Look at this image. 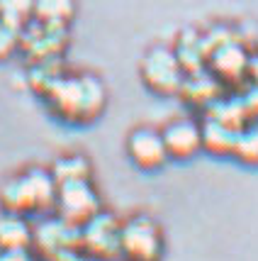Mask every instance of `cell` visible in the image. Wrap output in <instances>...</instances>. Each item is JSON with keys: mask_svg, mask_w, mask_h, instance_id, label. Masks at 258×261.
<instances>
[{"mask_svg": "<svg viewBox=\"0 0 258 261\" xmlns=\"http://www.w3.org/2000/svg\"><path fill=\"white\" fill-rule=\"evenodd\" d=\"M248 59H251V51L239 37H234L210 51L207 71L224 86L226 93H236L248 83Z\"/></svg>", "mask_w": 258, "mask_h": 261, "instance_id": "7", "label": "cell"}, {"mask_svg": "<svg viewBox=\"0 0 258 261\" xmlns=\"http://www.w3.org/2000/svg\"><path fill=\"white\" fill-rule=\"evenodd\" d=\"M248 83L258 86V51H253L248 59Z\"/></svg>", "mask_w": 258, "mask_h": 261, "instance_id": "25", "label": "cell"}, {"mask_svg": "<svg viewBox=\"0 0 258 261\" xmlns=\"http://www.w3.org/2000/svg\"><path fill=\"white\" fill-rule=\"evenodd\" d=\"M102 210L100 195L90 181H68L61 183L56 191V207L54 213L71 227H83L88 220Z\"/></svg>", "mask_w": 258, "mask_h": 261, "instance_id": "6", "label": "cell"}, {"mask_svg": "<svg viewBox=\"0 0 258 261\" xmlns=\"http://www.w3.org/2000/svg\"><path fill=\"white\" fill-rule=\"evenodd\" d=\"M173 51H176L185 76L207 68V49H205V42H202V32H195V30L180 32Z\"/></svg>", "mask_w": 258, "mask_h": 261, "instance_id": "14", "label": "cell"}, {"mask_svg": "<svg viewBox=\"0 0 258 261\" xmlns=\"http://www.w3.org/2000/svg\"><path fill=\"white\" fill-rule=\"evenodd\" d=\"M76 15V0H34V22L46 27H64Z\"/></svg>", "mask_w": 258, "mask_h": 261, "instance_id": "16", "label": "cell"}, {"mask_svg": "<svg viewBox=\"0 0 258 261\" xmlns=\"http://www.w3.org/2000/svg\"><path fill=\"white\" fill-rule=\"evenodd\" d=\"M68 46V30L32 22L20 32V57L32 66L49 59H61Z\"/></svg>", "mask_w": 258, "mask_h": 261, "instance_id": "8", "label": "cell"}, {"mask_svg": "<svg viewBox=\"0 0 258 261\" xmlns=\"http://www.w3.org/2000/svg\"><path fill=\"white\" fill-rule=\"evenodd\" d=\"M20 54V32L0 20V61H8Z\"/></svg>", "mask_w": 258, "mask_h": 261, "instance_id": "22", "label": "cell"}, {"mask_svg": "<svg viewBox=\"0 0 258 261\" xmlns=\"http://www.w3.org/2000/svg\"><path fill=\"white\" fill-rule=\"evenodd\" d=\"M59 186L46 169H27L17 176H12L0 188V205L3 213L12 215L44 217L56 207Z\"/></svg>", "mask_w": 258, "mask_h": 261, "instance_id": "2", "label": "cell"}, {"mask_svg": "<svg viewBox=\"0 0 258 261\" xmlns=\"http://www.w3.org/2000/svg\"><path fill=\"white\" fill-rule=\"evenodd\" d=\"M127 154L134 166L141 171H156L168 161L163 135L151 127H139L127 137Z\"/></svg>", "mask_w": 258, "mask_h": 261, "instance_id": "10", "label": "cell"}, {"mask_svg": "<svg viewBox=\"0 0 258 261\" xmlns=\"http://www.w3.org/2000/svg\"><path fill=\"white\" fill-rule=\"evenodd\" d=\"M34 242V229L27 217L3 213L0 215V251H30Z\"/></svg>", "mask_w": 258, "mask_h": 261, "instance_id": "13", "label": "cell"}, {"mask_svg": "<svg viewBox=\"0 0 258 261\" xmlns=\"http://www.w3.org/2000/svg\"><path fill=\"white\" fill-rule=\"evenodd\" d=\"M49 113L66 125H90L107 105V91L93 73L61 76L44 95Z\"/></svg>", "mask_w": 258, "mask_h": 261, "instance_id": "1", "label": "cell"}, {"mask_svg": "<svg viewBox=\"0 0 258 261\" xmlns=\"http://www.w3.org/2000/svg\"><path fill=\"white\" fill-rule=\"evenodd\" d=\"M200 127H202V149L207 154H212V156H232L239 132L219 125L217 120H210V117H205Z\"/></svg>", "mask_w": 258, "mask_h": 261, "instance_id": "15", "label": "cell"}, {"mask_svg": "<svg viewBox=\"0 0 258 261\" xmlns=\"http://www.w3.org/2000/svg\"><path fill=\"white\" fill-rule=\"evenodd\" d=\"M0 261H34L30 251H0Z\"/></svg>", "mask_w": 258, "mask_h": 261, "instance_id": "24", "label": "cell"}, {"mask_svg": "<svg viewBox=\"0 0 258 261\" xmlns=\"http://www.w3.org/2000/svg\"><path fill=\"white\" fill-rule=\"evenodd\" d=\"M120 227L122 222L117 217L100 210L78 227V251L88 259L120 261Z\"/></svg>", "mask_w": 258, "mask_h": 261, "instance_id": "5", "label": "cell"}, {"mask_svg": "<svg viewBox=\"0 0 258 261\" xmlns=\"http://www.w3.org/2000/svg\"><path fill=\"white\" fill-rule=\"evenodd\" d=\"M61 76H66V66H64V59H49V61H39L30 66L27 73V83L39 98H44L49 88L56 83Z\"/></svg>", "mask_w": 258, "mask_h": 261, "instance_id": "18", "label": "cell"}, {"mask_svg": "<svg viewBox=\"0 0 258 261\" xmlns=\"http://www.w3.org/2000/svg\"><path fill=\"white\" fill-rule=\"evenodd\" d=\"M141 81L151 93L170 98L178 95L180 86L185 81V71L180 66L176 51L168 46H154L146 51L144 61H141Z\"/></svg>", "mask_w": 258, "mask_h": 261, "instance_id": "4", "label": "cell"}, {"mask_svg": "<svg viewBox=\"0 0 258 261\" xmlns=\"http://www.w3.org/2000/svg\"><path fill=\"white\" fill-rule=\"evenodd\" d=\"M178 95L183 98V102H185L188 108H192V110H197V113L205 115L219 98H224L226 91H224V86L205 68V71H197V73H188V76H185Z\"/></svg>", "mask_w": 258, "mask_h": 261, "instance_id": "12", "label": "cell"}, {"mask_svg": "<svg viewBox=\"0 0 258 261\" xmlns=\"http://www.w3.org/2000/svg\"><path fill=\"white\" fill-rule=\"evenodd\" d=\"M236 95H239V102L244 108L248 125H258V86L246 83L241 91H236Z\"/></svg>", "mask_w": 258, "mask_h": 261, "instance_id": "23", "label": "cell"}, {"mask_svg": "<svg viewBox=\"0 0 258 261\" xmlns=\"http://www.w3.org/2000/svg\"><path fill=\"white\" fill-rule=\"evenodd\" d=\"M51 176H54L56 186L68 181H90L93 166L83 154H68V156L56 159V164L51 166Z\"/></svg>", "mask_w": 258, "mask_h": 261, "instance_id": "19", "label": "cell"}, {"mask_svg": "<svg viewBox=\"0 0 258 261\" xmlns=\"http://www.w3.org/2000/svg\"><path fill=\"white\" fill-rule=\"evenodd\" d=\"M205 117H210V120H217L219 125L229 127V129H234V132H241L244 127H248V120L246 115H244V108H241V102H239V95H229L226 93L224 98H219V100L214 102L212 108L205 113Z\"/></svg>", "mask_w": 258, "mask_h": 261, "instance_id": "17", "label": "cell"}, {"mask_svg": "<svg viewBox=\"0 0 258 261\" xmlns=\"http://www.w3.org/2000/svg\"><path fill=\"white\" fill-rule=\"evenodd\" d=\"M32 247L42 251L44 259H64V256H76L78 251V229L66 225L61 217L44 220L39 229H34Z\"/></svg>", "mask_w": 258, "mask_h": 261, "instance_id": "9", "label": "cell"}, {"mask_svg": "<svg viewBox=\"0 0 258 261\" xmlns=\"http://www.w3.org/2000/svg\"><path fill=\"white\" fill-rule=\"evenodd\" d=\"M161 135H163L168 159L188 161L197 151H202V127L195 120H188V117L173 120L170 125H166V129Z\"/></svg>", "mask_w": 258, "mask_h": 261, "instance_id": "11", "label": "cell"}, {"mask_svg": "<svg viewBox=\"0 0 258 261\" xmlns=\"http://www.w3.org/2000/svg\"><path fill=\"white\" fill-rule=\"evenodd\" d=\"M232 156L244 166L258 169V125H248L236 135Z\"/></svg>", "mask_w": 258, "mask_h": 261, "instance_id": "21", "label": "cell"}, {"mask_svg": "<svg viewBox=\"0 0 258 261\" xmlns=\"http://www.w3.org/2000/svg\"><path fill=\"white\" fill-rule=\"evenodd\" d=\"M83 261H100V259H88V256H85V259H83Z\"/></svg>", "mask_w": 258, "mask_h": 261, "instance_id": "26", "label": "cell"}, {"mask_svg": "<svg viewBox=\"0 0 258 261\" xmlns=\"http://www.w3.org/2000/svg\"><path fill=\"white\" fill-rule=\"evenodd\" d=\"M166 239L156 220L134 215L120 227V261H161Z\"/></svg>", "mask_w": 258, "mask_h": 261, "instance_id": "3", "label": "cell"}, {"mask_svg": "<svg viewBox=\"0 0 258 261\" xmlns=\"http://www.w3.org/2000/svg\"><path fill=\"white\" fill-rule=\"evenodd\" d=\"M0 20L22 32L34 22V0H0Z\"/></svg>", "mask_w": 258, "mask_h": 261, "instance_id": "20", "label": "cell"}]
</instances>
